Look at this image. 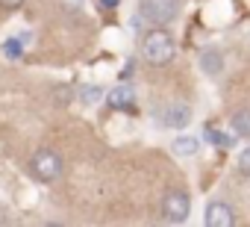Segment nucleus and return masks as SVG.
I'll return each mask as SVG.
<instances>
[{"instance_id":"obj_1","label":"nucleus","mask_w":250,"mask_h":227,"mask_svg":"<svg viewBox=\"0 0 250 227\" xmlns=\"http://www.w3.org/2000/svg\"><path fill=\"white\" fill-rule=\"evenodd\" d=\"M142 50H145V59H147L150 65H165V62L174 59V39H171L165 30H150V33L145 36Z\"/></svg>"},{"instance_id":"obj_2","label":"nucleus","mask_w":250,"mask_h":227,"mask_svg":"<svg viewBox=\"0 0 250 227\" xmlns=\"http://www.w3.org/2000/svg\"><path fill=\"white\" fill-rule=\"evenodd\" d=\"M30 171H33L36 180H42V183H53V180H59V174H62V157H59L56 151L42 148V151L33 154V159H30Z\"/></svg>"},{"instance_id":"obj_3","label":"nucleus","mask_w":250,"mask_h":227,"mask_svg":"<svg viewBox=\"0 0 250 227\" xmlns=\"http://www.w3.org/2000/svg\"><path fill=\"white\" fill-rule=\"evenodd\" d=\"M139 12L153 21V24H168L177 18L180 12V0H142L139 3Z\"/></svg>"},{"instance_id":"obj_4","label":"nucleus","mask_w":250,"mask_h":227,"mask_svg":"<svg viewBox=\"0 0 250 227\" xmlns=\"http://www.w3.org/2000/svg\"><path fill=\"white\" fill-rule=\"evenodd\" d=\"M188 209H191V201H188V195H186L183 189L168 192L165 201H162V215H165L168 221H174V224L186 221V218H188Z\"/></svg>"},{"instance_id":"obj_5","label":"nucleus","mask_w":250,"mask_h":227,"mask_svg":"<svg viewBox=\"0 0 250 227\" xmlns=\"http://www.w3.org/2000/svg\"><path fill=\"white\" fill-rule=\"evenodd\" d=\"M206 224L209 227H232L235 224V215H232V209L224 201H212L206 206Z\"/></svg>"},{"instance_id":"obj_6","label":"nucleus","mask_w":250,"mask_h":227,"mask_svg":"<svg viewBox=\"0 0 250 227\" xmlns=\"http://www.w3.org/2000/svg\"><path fill=\"white\" fill-rule=\"evenodd\" d=\"M188 121H191V109L186 103H174V106H168L162 112V124L165 127H186Z\"/></svg>"},{"instance_id":"obj_7","label":"nucleus","mask_w":250,"mask_h":227,"mask_svg":"<svg viewBox=\"0 0 250 227\" xmlns=\"http://www.w3.org/2000/svg\"><path fill=\"white\" fill-rule=\"evenodd\" d=\"M133 103H136V94H133L130 86H118V89L109 91V106L112 109H133Z\"/></svg>"},{"instance_id":"obj_8","label":"nucleus","mask_w":250,"mask_h":227,"mask_svg":"<svg viewBox=\"0 0 250 227\" xmlns=\"http://www.w3.org/2000/svg\"><path fill=\"white\" fill-rule=\"evenodd\" d=\"M200 68H203L209 77H215V74L224 71V56H221L218 50H203V53H200Z\"/></svg>"},{"instance_id":"obj_9","label":"nucleus","mask_w":250,"mask_h":227,"mask_svg":"<svg viewBox=\"0 0 250 227\" xmlns=\"http://www.w3.org/2000/svg\"><path fill=\"white\" fill-rule=\"evenodd\" d=\"M197 148H200V142H197L194 136H180V139H174V154H180V157H194Z\"/></svg>"},{"instance_id":"obj_10","label":"nucleus","mask_w":250,"mask_h":227,"mask_svg":"<svg viewBox=\"0 0 250 227\" xmlns=\"http://www.w3.org/2000/svg\"><path fill=\"white\" fill-rule=\"evenodd\" d=\"M232 133L238 139H250V112H235L232 115Z\"/></svg>"},{"instance_id":"obj_11","label":"nucleus","mask_w":250,"mask_h":227,"mask_svg":"<svg viewBox=\"0 0 250 227\" xmlns=\"http://www.w3.org/2000/svg\"><path fill=\"white\" fill-rule=\"evenodd\" d=\"M206 139H209L212 145H218V148H229V145H232V139H229L227 133H221L218 127H212V124L206 127Z\"/></svg>"},{"instance_id":"obj_12","label":"nucleus","mask_w":250,"mask_h":227,"mask_svg":"<svg viewBox=\"0 0 250 227\" xmlns=\"http://www.w3.org/2000/svg\"><path fill=\"white\" fill-rule=\"evenodd\" d=\"M21 50H24V47H21V42H18V39H9V42L3 45V53H6L9 59H18V56H21Z\"/></svg>"},{"instance_id":"obj_13","label":"nucleus","mask_w":250,"mask_h":227,"mask_svg":"<svg viewBox=\"0 0 250 227\" xmlns=\"http://www.w3.org/2000/svg\"><path fill=\"white\" fill-rule=\"evenodd\" d=\"M80 100H83V103H94V100H100V89H97V86H85L83 94H80Z\"/></svg>"},{"instance_id":"obj_14","label":"nucleus","mask_w":250,"mask_h":227,"mask_svg":"<svg viewBox=\"0 0 250 227\" xmlns=\"http://www.w3.org/2000/svg\"><path fill=\"white\" fill-rule=\"evenodd\" d=\"M238 171H241L244 177H250V148L241 151V157H238Z\"/></svg>"},{"instance_id":"obj_15","label":"nucleus","mask_w":250,"mask_h":227,"mask_svg":"<svg viewBox=\"0 0 250 227\" xmlns=\"http://www.w3.org/2000/svg\"><path fill=\"white\" fill-rule=\"evenodd\" d=\"M21 3H24V0H0V6H6V9H15Z\"/></svg>"},{"instance_id":"obj_16","label":"nucleus","mask_w":250,"mask_h":227,"mask_svg":"<svg viewBox=\"0 0 250 227\" xmlns=\"http://www.w3.org/2000/svg\"><path fill=\"white\" fill-rule=\"evenodd\" d=\"M100 3H103V6H109V9H112V6H118V0H100Z\"/></svg>"}]
</instances>
